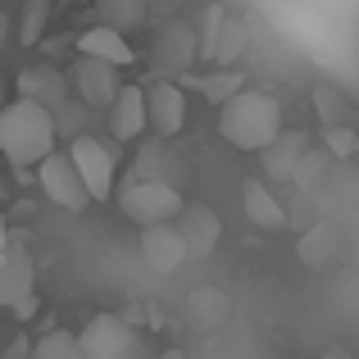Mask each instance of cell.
<instances>
[{
    "mask_svg": "<svg viewBox=\"0 0 359 359\" xmlns=\"http://www.w3.org/2000/svg\"><path fill=\"white\" fill-rule=\"evenodd\" d=\"M55 118L32 100H9L0 109V155L14 168H36L46 155H55Z\"/></svg>",
    "mask_w": 359,
    "mask_h": 359,
    "instance_id": "6da1fadb",
    "label": "cell"
},
{
    "mask_svg": "<svg viewBox=\"0 0 359 359\" xmlns=\"http://www.w3.org/2000/svg\"><path fill=\"white\" fill-rule=\"evenodd\" d=\"M219 137L237 150H269L282 137V105L269 91H241L219 105Z\"/></svg>",
    "mask_w": 359,
    "mask_h": 359,
    "instance_id": "7a4b0ae2",
    "label": "cell"
},
{
    "mask_svg": "<svg viewBox=\"0 0 359 359\" xmlns=\"http://www.w3.org/2000/svg\"><path fill=\"white\" fill-rule=\"evenodd\" d=\"M182 205H187L182 191L159 182V177H132L128 187H118V210L128 214L132 223H141V232L173 223L177 214H182Z\"/></svg>",
    "mask_w": 359,
    "mask_h": 359,
    "instance_id": "3957f363",
    "label": "cell"
},
{
    "mask_svg": "<svg viewBox=\"0 0 359 359\" xmlns=\"http://www.w3.org/2000/svg\"><path fill=\"white\" fill-rule=\"evenodd\" d=\"M64 155H69L73 173H78L82 191H87L91 201H109V196H114V182H118V155H114V146H105L100 137L82 132L78 141H69Z\"/></svg>",
    "mask_w": 359,
    "mask_h": 359,
    "instance_id": "277c9868",
    "label": "cell"
},
{
    "mask_svg": "<svg viewBox=\"0 0 359 359\" xmlns=\"http://www.w3.org/2000/svg\"><path fill=\"white\" fill-rule=\"evenodd\" d=\"M82 359H137V332L118 314H96L78 332Z\"/></svg>",
    "mask_w": 359,
    "mask_h": 359,
    "instance_id": "5b68a950",
    "label": "cell"
},
{
    "mask_svg": "<svg viewBox=\"0 0 359 359\" xmlns=\"http://www.w3.org/2000/svg\"><path fill=\"white\" fill-rule=\"evenodd\" d=\"M36 187L46 191V201H55L69 214H78V210L91 205V196L82 191V182H78V173H73V164H69L64 150H55V155H46L41 164H36Z\"/></svg>",
    "mask_w": 359,
    "mask_h": 359,
    "instance_id": "8992f818",
    "label": "cell"
},
{
    "mask_svg": "<svg viewBox=\"0 0 359 359\" xmlns=\"http://www.w3.org/2000/svg\"><path fill=\"white\" fill-rule=\"evenodd\" d=\"M0 309L18 318L36 309V273L23 250H5V259H0Z\"/></svg>",
    "mask_w": 359,
    "mask_h": 359,
    "instance_id": "52a82bcc",
    "label": "cell"
},
{
    "mask_svg": "<svg viewBox=\"0 0 359 359\" xmlns=\"http://www.w3.org/2000/svg\"><path fill=\"white\" fill-rule=\"evenodd\" d=\"M150 60H155L159 73H164V82L168 78H182V73L196 64V27L191 23H164L155 32Z\"/></svg>",
    "mask_w": 359,
    "mask_h": 359,
    "instance_id": "ba28073f",
    "label": "cell"
},
{
    "mask_svg": "<svg viewBox=\"0 0 359 359\" xmlns=\"http://www.w3.org/2000/svg\"><path fill=\"white\" fill-rule=\"evenodd\" d=\"M69 82L78 87V105H87V109H109L114 96H118V87H123L118 69H109V64H100V60H82V55L73 60Z\"/></svg>",
    "mask_w": 359,
    "mask_h": 359,
    "instance_id": "9c48e42d",
    "label": "cell"
},
{
    "mask_svg": "<svg viewBox=\"0 0 359 359\" xmlns=\"http://www.w3.org/2000/svg\"><path fill=\"white\" fill-rule=\"evenodd\" d=\"M146 128H155L159 137H177L187 128V96L177 82H150L146 87Z\"/></svg>",
    "mask_w": 359,
    "mask_h": 359,
    "instance_id": "30bf717a",
    "label": "cell"
},
{
    "mask_svg": "<svg viewBox=\"0 0 359 359\" xmlns=\"http://www.w3.org/2000/svg\"><path fill=\"white\" fill-rule=\"evenodd\" d=\"M18 100H32L46 114H55L60 105H69V73H60L55 64H32L18 73Z\"/></svg>",
    "mask_w": 359,
    "mask_h": 359,
    "instance_id": "8fae6325",
    "label": "cell"
},
{
    "mask_svg": "<svg viewBox=\"0 0 359 359\" xmlns=\"http://www.w3.org/2000/svg\"><path fill=\"white\" fill-rule=\"evenodd\" d=\"M187 259H191V255H187V245H182V237H177L173 223L141 232V264H146L155 278H173Z\"/></svg>",
    "mask_w": 359,
    "mask_h": 359,
    "instance_id": "7c38bea8",
    "label": "cell"
},
{
    "mask_svg": "<svg viewBox=\"0 0 359 359\" xmlns=\"http://www.w3.org/2000/svg\"><path fill=\"white\" fill-rule=\"evenodd\" d=\"M341 228L337 223H327V219H318V223H309L305 232H300V241H296V255L305 259V269H332L337 259H341Z\"/></svg>",
    "mask_w": 359,
    "mask_h": 359,
    "instance_id": "4fadbf2b",
    "label": "cell"
},
{
    "mask_svg": "<svg viewBox=\"0 0 359 359\" xmlns=\"http://www.w3.org/2000/svg\"><path fill=\"white\" fill-rule=\"evenodd\" d=\"M105 114H109V132H114V141H137L141 132H146V91L132 87V82H123L114 105H109Z\"/></svg>",
    "mask_w": 359,
    "mask_h": 359,
    "instance_id": "5bb4252c",
    "label": "cell"
},
{
    "mask_svg": "<svg viewBox=\"0 0 359 359\" xmlns=\"http://www.w3.org/2000/svg\"><path fill=\"white\" fill-rule=\"evenodd\" d=\"M309 150V137L300 128H282V137L273 141L269 150H259V159H264V177L269 182H291V173H296V164H300V155Z\"/></svg>",
    "mask_w": 359,
    "mask_h": 359,
    "instance_id": "9a60e30c",
    "label": "cell"
},
{
    "mask_svg": "<svg viewBox=\"0 0 359 359\" xmlns=\"http://www.w3.org/2000/svg\"><path fill=\"white\" fill-rule=\"evenodd\" d=\"M241 210L259 232H287V205L269 191V182H241Z\"/></svg>",
    "mask_w": 359,
    "mask_h": 359,
    "instance_id": "2e32d148",
    "label": "cell"
},
{
    "mask_svg": "<svg viewBox=\"0 0 359 359\" xmlns=\"http://www.w3.org/2000/svg\"><path fill=\"white\" fill-rule=\"evenodd\" d=\"M78 55L82 60H100V64H109V69H128V64L137 60V50L128 46V36L109 32V27H100V23L78 36Z\"/></svg>",
    "mask_w": 359,
    "mask_h": 359,
    "instance_id": "e0dca14e",
    "label": "cell"
},
{
    "mask_svg": "<svg viewBox=\"0 0 359 359\" xmlns=\"http://www.w3.org/2000/svg\"><path fill=\"white\" fill-rule=\"evenodd\" d=\"M177 237H182L187 255H210L219 241V214L205 210V205H182L177 214Z\"/></svg>",
    "mask_w": 359,
    "mask_h": 359,
    "instance_id": "ac0fdd59",
    "label": "cell"
},
{
    "mask_svg": "<svg viewBox=\"0 0 359 359\" xmlns=\"http://www.w3.org/2000/svg\"><path fill=\"white\" fill-rule=\"evenodd\" d=\"M245 50H250V23L228 14V23L219 32V46H214V69H237Z\"/></svg>",
    "mask_w": 359,
    "mask_h": 359,
    "instance_id": "d6986e66",
    "label": "cell"
},
{
    "mask_svg": "<svg viewBox=\"0 0 359 359\" xmlns=\"http://www.w3.org/2000/svg\"><path fill=\"white\" fill-rule=\"evenodd\" d=\"M96 9H100V27H109L118 36L146 23V0H96Z\"/></svg>",
    "mask_w": 359,
    "mask_h": 359,
    "instance_id": "ffe728a7",
    "label": "cell"
},
{
    "mask_svg": "<svg viewBox=\"0 0 359 359\" xmlns=\"http://www.w3.org/2000/svg\"><path fill=\"white\" fill-rule=\"evenodd\" d=\"M223 23H228V9L205 5V18H201V27H196V64H214V46H219Z\"/></svg>",
    "mask_w": 359,
    "mask_h": 359,
    "instance_id": "44dd1931",
    "label": "cell"
},
{
    "mask_svg": "<svg viewBox=\"0 0 359 359\" xmlns=\"http://www.w3.org/2000/svg\"><path fill=\"white\" fill-rule=\"evenodd\" d=\"M32 359H82L78 351V332H64V327H50L32 341Z\"/></svg>",
    "mask_w": 359,
    "mask_h": 359,
    "instance_id": "7402d4cb",
    "label": "cell"
},
{
    "mask_svg": "<svg viewBox=\"0 0 359 359\" xmlns=\"http://www.w3.org/2000/svg\"><path fill=\"white\" fill-rule=\"evenodd\" d=\"M245 73L241 69H214L210 78H201V91H205V100H214V105H228L232 96H241L245 91Z\"/></svg>",
    "mask_w": 359,
    "mask_h": 359,
    "instance_id": "603a6c76",
    "label": "cell"
},
{
    "mask_svg": "<svg viewBox=\"0 0 359 359\" xmlns=\"http://www.w3.org/2000/svg\"><path fill=\"white\" fill-rule=\"evenodd\" d=\"M314 109H318V118H323V128H346V96L337 87H314Z\"/></svg>",
    "mask_w": 359,
    "mask_h": 359,
    "instance_id": "cb8c5ba5",
    "label": "cell"
},
{
    "mask_svg": "<svg viewBox=\"0 0 359 359\" xmlns=\"http://www.w3.org/2000/svg\"><path fill=\"white\" fill-rule=\"evenodd\" d=\"M46 18H50V0H27L23 9V32H18V41L23 46H36L46 36Z\"/></svg>",
    "mask_w": 359,
    "mask_h": 359,
    "instance_id": "d4e9b609",
    "label": "cell"
},
{
    "mask_svg": "<svg viewBox=\"0 0 359 359\" xmlns=\"http://www.w3.org/2000/svg\"><path fill=\"white\" fill-rule=\"evenodd\" d=\"M50 118H55V137H69V141H78V137H82V128H87V105L69 100V105H60Z\"/></svg>",
    "mask_w": 359,
    "mask_h": 359,
    "instance_id": "484cf974",
    "label": "cell"
},
{
    "mask_svg": "<svg viewBox=\"0 0 359 359\" xmlns=\"http://www.w3.org/2000/svg\"><path fill=\"white\" fill-rule=\"evenodd\" d=\"M323 168H327V155H323V150H305V155H300V164H296V173H291V187L314 191V182L323 177Z\"/></svg>",
    "mask_w": 359,
    "mask_h": 359,
    "instance_id": "4316f807",
    "label": "cell"
},
{
    "mask_svg": "<svg viewBox=\"0 0 359 359\" xmlns=\"http://www.w3.org/2000/svg\"><path fill=\"white\" fill-rule=\"evenodd\" d=\"M323 155H337V159L359 155V132L355 128H323Z\"/></svg>",
    "mask_w": 359,
    "mask_h": 359,
    "instance_id": "83f0119b",
    "label": "cell"
},
{
    "mask_svg": "<svg viewBox=\"0 0 359 359\" xmlns=\"http://www.w3.org/2000/svg\"><path fill=\"white\" fill-rule=\"evenodd\" d=\"M0 359H32V337H27V332H18L14 341H9L5 351H0Z\"/></svg>",
    "mask_w": 359,
    "mask_h": 359,
    "instance_id": "f1b7e54d",
    "label": "cell"
},
{
    "mask_svg": "<svg viewBox=\"0 0 359 359\" xmlns=\"http://www.w3.org/2000/svg\"><path fill=\"white\" fill-rule=\"evenodd\" d=\"M314 359H355V355L341 351V346H332V351H323V355H314Z\"/></svg>",
    "mask_w": 359,
    "mask_h": 359,
    "instance_id": "f546056e",
    "label": "cell"
},
{
    "mask_svg": "<svg viewBox=\"0 0 359 359\" xmlns=\"http://www.w3.org/2000/svg\"><path fill=\"white\" fill-rule=\"evenodd\" d=\"M5 41H9V18H5V9H0V50H5Z\"/></svg>",
    "mask_w": 359,
    "mask_h": 359,
    "instance_id": "4dcf8cb0",
    "label": "cell"
},
{
    "mask_svg": "<svg viewBox=\"0 0 359 359\" xmlns=\"http://www.w3.org/2000/svg\"><path fill=\"white\" fill-rule=\"evenodd\" d=\"M0 250H5V214H0Z\"/></svg>",
    "mask_w": 359,
    "mask_h": 359,
    "instance_id": "1f68e13d",
    "label": "cell"
},
{
    "mask_svg": "<svg viewBox=\"0 0 359 359\" xmlns=\"http://www.w3.org/2000/svg\"><path fill=\"white\" fill-rule=\"evenodd\" d=\"M0 259H5V250H0Z\"/></svg>",
    "mask_w": 359,
    "mask_h": 359,
    "instance_id": "d6a6232c",
    "label": "cell"
}]
</instances>
